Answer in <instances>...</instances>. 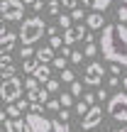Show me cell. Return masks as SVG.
<instances>
[{"instance_id":"cell-8","label":"cell","mask_w":127,"mask_h":132,"mask_svg":"<svg viewBox=\"0 0 127 132\" xmlns=\"http://www.w3.org/2000/svg\"><path fill=\"white\" fill-rule=\"evenodd\" d=\"M27 130L29 132H54L52 130V120H47L44 115H34V113H27Z\"/></svg>"},{"instance_id":"cell-30","label":"cell","mask_w":127,"mask_h":132,"mask_svg":"<svg viewBox=\"0 0 127 132\" xmlns=\"http://www.w3.org/2000/svg\"><path fill=\"white\" fill-rule=\"evenodd\" d=\"M20 54H22V59H34V56H37V52H34L32 47H22V52H20Z\"/></svg>"},{"instance_id":"cell-6","label":"cell","mask_w":127,"mask_h":132,"mask_svg":"<svg viewBox=\"0 0 127 132\" xmlns=\"http://www.w3.org/2000/svg\"><path fill=\"white\" fill-rule=\"evenodd\" d=\"M100 122H103V108H100V105H93V108L86 113V118H81V127L86 132H93Z\"/></svg>"},{"instance_id":"cell-53","label":"cell","mask_w":127,"mask_h":132,"mask_svg":"<svg viewBox=\"0 0 127 132\" xmlns=\"http://www.w3.org/2000/svg\"><path fill=\"white\" fill-rule=\"evenodd\" d=\"M115 132H127V125H125V127H120V130H115Z\"/></svg>"},{"instance_id":"cell-48","label":"cell","mask_w":127,"mask_h":132,"mask_svg":"<svg viewBox=\"0 0 127 132\" xmlns=\"http://www.w3.org/2000/svg\"><path fill=\"white\" fill-rule=\"evenodd\" d=\"M47 34L49 37H56V27H47Z\"/></svg>"},{"instance_id":"cell-15","label":"cell","mask_w":127,"mask_h":132,"mask_svg":"<svg viewBox=\"0 0 127 132\" xmlns=\"http://www.w3.org/2000/svg\"><path fill=\"white\" fill-rule=\"evenodd\" d=\"M110 3H113V0H93L90 7H93V12H105V10L110 7Z\"/></svg>"},{"instance_id":"cell-44","label":"cell","mask_w":127,"mask_h":132,"mask_svg":"<svg viewBox=\"0 0 127 132\" xmlns=\"http://www.w3.org/2000/svg\"><path fill=\"white\" fill-rule=\"evenodd\" d=\"M5 122H7V115L0 113V132H5Z\"/></svg>"},{"instance_id":"cell-25","label":"cell","mask_w":127,"mask_h":132,"mask_svg":"<svg viewBox=\"0 0 127 132\" xmlns=\"http://www.w3.org/2000/svg\"><path fill=\"white\" fill-rule=\"evenodd\" d=\"M49 47L56 52V49H61V47H64V39H61V37H49Z\"/></svg>"},{"instance_id":"cell-52","label":"cell","mask_w":127,"mask_h":132,"mask_svg":"<svg viewBox=\"0 0 127 132\" xmlns=\"http://www.w3.org/2000/svg\"><path fill=\"white\" fill-rule=\"evenodd\" d=\"M81 3H83V7H86V5H90V3H93V0H81Z\"/></svg>"},{"instance_id":"cell-56","label":"cell","mask_w":127,"mask_h":132,"mask_svg":"<svg viewBox=\"0 0 127 132\" xmlns=\"http://www.w3.org/2000/svg\"><path fill=\"white\" fill-rule=\"evenodd\" d=\"M0 83H3V78H0Z\"/></svg>"},{"instance_id":"cell-39","label":"cell","mask_w":127,"mask_h":132,"mask_svg":"<svg viewBox=\"0 0 127 132\" xmlns=\"http://www.w3.org/2000/svg\"><path fill=\"white\" fill-rule=\"evenodd\" d=\"M117 86H120V78L117 76H110L108 78V88H117Z\"/></svg>"},{"instance_id":"cell-38","label":"cell","mask_w":127,"mask_h":132,"mask_svg":"<svg viewBox=\"0 0 127 132\" xmlns=\"http://www.w3.org/2000/svg\"><path fill=\"white\" fill-rule=\"evenodd\" d=\"M47 108L56 113V110H61V103H59V100H49V103H47Z\"/></svg>"},{"instance_id":"cell-23","label":"cell","mask_w":127,"mask_h":132,"mask_svg":"<svg viewBox=\"0 0 127 132\" xmlns=\"http://www.w3.org/2000/svg\"><path fill=\"white\" fill-rule=\"evenodd\" d=\"M61 81H64V83H73V81H76L73 71H71V69H64L61 71Z\"/></svg>"},{"instance_id":"cell-12","label":"cell","mask_w":127,"mask_h":132,"mask_svg":"<svg viewBox=\"0 0 127 132\" xmlns=\"http://www.w3.org/2000/svg\"><path fill=\"white\" fill-rule=\"evenodd\" d=\"M24 130H27V122H24V120L7 118V122H5V132H24Z\"/></svg>"},{"instance_id":"cell-41","label":"cell","mask_w":127,"mask_h":132,"mask_svg":"<svg viewBox=\"0 0 127 132\" xmlns=\"http://www.w3.org/2000/svg\"><path fill=\"white\" fill-rule=\"evenodd\" d=\"M110 76H117L120 78V64H110Z\"/></svg>"},{"instance_id":"cell-34","label":"cell","mask_w":127,"mask_h":132,"mask_svg":"<svg viewBox=\"0 0 127 132\" xmlns=\"http://www.w3.org/2000/svg\"><path fill=\"white\" fill-rule=\"evenodd\" d=\"M49 15H59V0H49Z\"/></svg>"},{"instance_id":"cell-51","label":"cell","mask_w":127,"mask_h":132,"mask_svg":"<svg viewBox=\"0 0 127 132\" xmlns=\"http://www.w3.org/2000/svg\"><path fill=\"white\" fill-rule=\"evenodd\" d=\"M22 3H24V5H34L37 0H22Z\"/></svg>"},{"instance_id":"cell-57","label":"cell","mask_w":127,"mask_h":132,"mask_svg":"<svg viewBox=\"0 0 127 132\" xmlns=\"http://www.w3.org/2000/svg\"><path fill=\"white\" fill-rule=\"evenodd\" d=\"M0 103H3V100H0Z\"/></svg>"},{"instance_id":"cell-35","label":"cell","mask_w":127,"mask_h":132,"mask_svg":"<svg viewBox=\"0 0 127 132\" xmlns=\"http://www.w3.org/2000/svg\"><path fill=\"white\" fill-rule=\"evenodd\" d=\"M86 15H83V10L81 7H76V10H71V20H76V22H78V20H83Z\"/></svg>"},{"instance_id":"cell-54","label":"cell","mask_w":127,"mask_h":132,"mask_svg":"<svg viewBox=\"0 0 127 132\" xmlns=\"http://www.w3.org/2000/svg\"><path fill=\"white\" fill-rule=\"evenodd\" d=\"M93 132H105V130H93Z\"/></svg>"},{"instance_id":"cell-49","label":"cell","mask_w":127,"mask_h":132,"mask_svg":"<svg viewBox=\"0 0 127 132\" xmlns=\"http://www.w3.org/2000/svg\"><path fill=\"white\" fill-rule=\"evenodd\" d=\"M32 7H34V10H37V12H39V10H42V7H44V3H42V0H37V3H34V5H32Z\"/></svg>"},{"instance_id":"cell-11","label":"cell","mask_w":127,"mask_h":132,"mask_svg":"<svg viewBox=\"0 0 127 132\" xmlns=\"http://www.w3.org/2000/svg\"><path fill=\"white\" fill-rule=\"evenodd\" d=\"M86 27H88V29H103L105 27L103 12H90L88 17H86Z\"/></svg>"},{"instance_id":"cell-16","label":"cell","mask_w":127,"mask_h":132,"mask_svg":"<svg viewBox=\"0 0 127 132\" xmlns=\"http://www.w3.org/2000/svg\"><path fill=\"white\" fill-rule=\"evenodd\" d=\"M39 69V61H37V56L34 59H24V73H29V76H34V71Z\"/></svg>"},{"instance_id":"cell-33","label":"cell","mask_w":127,"mask_h":132,"mask_svg":"<svg viewBox=\"0 0 127 132\" xmlns=\"http://www.w3.org/2000/svg\"><path fill=\"white\" fill-rule=\"evenodd\" d=\"M7 66H12V56L5 54V56H0V69H7Z\"/></svg>"},{"instance_id":"cell-21","label":"cell","mask_w":127,"mask_h":132,"mask_svg":"<svg viewBox=\"0 0 127 132\" xmlns=\"http://www.w3.org/2000/svg\"><path fill=\"white\" fill-rule=\"evenodd\" d=\"M98 44L95 42H86V56H95V54H98Z\"/></svg>"},{"instance_id":"cell-13","label":"cell","mask_w":127,"mask_h":132,"mask_svg":"<svg viewBox=\"0 0 127 132\" xmlns=\"http://www.w3.org/2000/svg\"><path fill=\"white\" fill-rule=\"evenodd\" d=\"M54 59H56V54H54L52 47H42L37 52V61L39 64H49V61H54Z\"/></svg>"},{"instance_id":"cell-50","label":"cell","mask_w":127,"mask_h":132,"mask_svg":"<svg viewBox=\"0 0 127 132\" xmlns=\"http://www.w3.org/2000/svg\"><path fill=\"white\" fill-rule=\"evenodd\" d=\"M120 83H122V90H127V76H122V81H120Z\"/></svg>"},{"instance_id":"cell-31","label":"cell","mask_w":127,"mask_h":132,"mask_svg":"<svg viewBox=\"0 0 127 132\" xmlns=\"http://www.w3.org/2000/svg\"><path fill=\"white\" fill-rule=\"evenodd\" d=\"M117 20H120V22H127V5H120V10H117Z\"/></svg>"},{"instance_id":"cell-2","label":"cell","mask_w":127,"mask_h":132,"mask_svg":"<svg viewBox=\"0 0 127 132\" xmlns=\"http://www.w3.org/2000/svg\"><path fill=\"white\" fill-rule=\"evenodd\" d=\"M44 32H47V24H44L42 17H27L20 27V39H22L24 47H32L34 42H39L44 37Z\"/></svg>"},{"instance_id":"cell-45","label":"cell","mask_w":127,"mask_h":132,"mask_svg":"<svg viewBox=\"0 0 127 132\" xmlns=\"http://www.w3.org/2000/svg\"><path fill=\"white\" fill-rule=\"evenodd\" d=\"M61 56H64V59H71V49H69V47H66V44H64V47H61Z\"/></svg>"},{"instance_id":"cell-32","label":"cell","mask_w":127,"mask_h":132,"mask_svg":"<svg viewBox=\"0 0 127 132\" xmlns=\"http://www.w3.org/2000/svg\"><path fill=\"white\" fill-rule=\"evenodd\" d=\"M52 66H54V69H61V71H64V69H66V59H64V56H56V59L52 61Z\"/></svg>"},{"instance_id":"cell-5","label":"cell","mask_w":127,"mask_h":132,"mask_svg":"<svg viewBox=\"0 0 127 132\" xmlns=\"http://www.w3.org/2000/svg\"><path fill=\"white\" fill-rule=\"evenodd\" d=\"M0 15L7 22H20L24 17V3L22 0H3L0 3Z\"/></svg>"},{"instance_id":"cell-26","label":"cell","mask_w":127,"mask_h":132,"mask_svg":"<svg viewBox=\"0 0 127 132\" xmlns=\"http://www.w3.org/2000/svg\"><path fill=\"white\" fill-rule=\"evenodd\" d=\"M44 86H47V90H49V93H56V90H59V86H61V83H59L56 78H49V81H47Z\"/></svg>"},{"instance_id":"cell-17","label":"cell","mask_w":127,"mask_h":132,"mask_svg":"<svg viewBox=\"0 0 127 132\" xmlns=\"http://www.w3.org/2000/svg\"><path fill=\"white\" fill-rule=\"evenodd\" d=\"M52 130L54 132H71V127H69V122H61V120H52Z\"/></svg>"},{"instance_id":"cell-7","label":"cell","mask_w":127,"mask_h":132,"mask_svg":"<svg viewBox=\"0 0 127 132\" xmlns=\"http://www.w3.org/2000/svg\"><path fill=\"white\" fill-rule=\"evenodd\" d=\"M103 76H105V69H103V64H98V61H90L88 66H86L83 83H88V86H100V83H103Z\"/></svg>"},{"instance_id":"cell-36","label":"cell","mask_w":127,"mask_h":132,"mask_svg":"<svg viewBox=\"0 0 127 132\" xmlns=\"http://www.w3.org/2000/svg\"><path fill=\"white\" fill-rule=\"evenodd\" d=\"M61 3H64L66 10H76V7H78V0H61Z\"/></svg>"},{"instance_id":"cell-40","label":"cell","mask_w":127,"mask_h":132,"mask_svg":"<svg viewBox=\"0 0 127 132\" xmlns=\"http://www.w3.org/2000/svg\"><path fill=\"white\" fill-rule=\"evenodd\" d=\"M5 32H7V20H5L3 15H0V37H3Z\"/></svg>"},{"instance_id":"cell-14","label":"cell","mask_w":127,"mask_h":132,"mask_svg":"<svg viewBox=\"0 0 127 132\" xmlns=\"http://www.w3.org/2000/svg\"><path fill=\"white\" fill-rule=\"evenodd\" d=\"M34 78L42 81V83H47V81L52 78V66H49V64H39V69L34 71Z\"/></svg>"},{"instance_id":"cell-4","label":"cell","mask_w":127,"mask_h":132,"mask_svg":"<svg viewBox=\"0 0 127 132\" xmlns=\"http://www.w3.org/2000/svg\"><path fill=\"white\" fill-rule=\"evenodd\" d=\"M20 95H22V81H20L17 76L3 78V83H0V100H5L7 105H12L15 100H20Z\"/></svg>"},{"instance_id":"cell-10","label":"cell","mask_w":127,"mask_h":132,"mask_svg":"<svg viewBox=\"0 0 127 132\" xmlns=\"http://www.w3.org/2000/svg\"><path fill=\"white\" fill-rule=\"evenodd\" d=\"M17 37H20V34H15V32H5L3 37H0V56H5V54L12 52V47H15V42H17Z\"/></svg>"},{"instance_id":"cell-28","label":"cell","mask_w":127,"mask_h":132,"mask_svg":"<svg viewBox=\"0 0 127 132\" xmlns=\"http://www.w3.org/2000/svg\"><path fill=\"white\" fill-rule=\"evenodd\" d=\"M81 93H83V86H81L78 81H73V83H71V95H73V98H78Z\"/></svg>"},{"instance_id":"cell-42","label":"cell","mask_w":127,"mask_h":132,"mask_svg":"<svg viewBox=\"0 0 127 132\" xmlns=\"http://www.w3.org/2000/svg\"><path fill=\"white\" fill-rule=\"evenodd\" d=\"M17 108L22 110V113H24V110H29V100H17Z\"/></svg>"},{"instance_id":"cell-22","label":"cell","mask_w":127,"mask_h":132,"mask_svg":"<svg viewBox=\"0 0 127 132\" xmlns=\"http://www.w3.org/2000/svg\"><path fill=\"white\" fill-rule=\"evenodd\" d=\"M71 24H73V20H71V15H59V27L69 29Z\"/></svg>"},{"instance_id":"cell-24","label":"cell","mask_w":127,"mask_h":132,"mask_svg":"<svg viewBox=\"0 0 127 132\" xmlns=\"http://www.w3.org/2000/svg\"><path fill=\"white\" fill-rule=\"evenodd\" d=\"M88 110H90V105H88V103H86V100H81V103H78V105H76V113H78V115H81V118H86V113H88Z\"/></svg>"},{"instance_id":"cell-43","label":"cell","mask_w":127,"mask_h":132,"mask_svg":"<svg viewBox=\"0 0 127 132\" xmlns=\"http://www.w3.org/2000/svg\"><path fill=\"white\" fill-rule=\"evenodd\" d=\"M83 100L90 105V108H93V100H95V95H93V93H86V95H83Z\"/></svg>"},{"instance_id":"cell-9","label":"cell","mask_w":127,"mask_h":132,"mask_svg":"<svg viewBox=\"0 0 127 132\" xmlns=\"http://www.w3.org/2000/svg\"><path fill=\"white\" fill-rule=\"evenodd\" d=\"M86 34H88V29H86L83 24H71L69 29H64V44H66V47H71L73 42L86 39Z\"/></svg>"},{"instance_id":"cell-18","label":"cell","mask_w":127,"mask_h":132,"mask_svg":"<svg viewBox=\"0 0 127 132\" xmlns=\"http://www.w3.org/2000/svg\"><path fill=\"white\" fill-rule=\"evenodd\" d=\"M5 115H7V118H12V120H17L20 115H22V110L17 108V103H12V105H7V108H5Z\"/></svg>"},{"instance_id":"cell-55","label":"cell","mask_w":127,"mask_h":132,"mask_svg":"<svg viewBox=\"0 0 127 132\" xmlns=\"http://www.w3.org/2000/svg\"><path fill=\"white\" fill-rule=\"evenodd\" d=\"M122 5H127V0H122Z\"/></svg>"},{"instance_id":"cell-47","label":"cell","mask_w":127,"mask_h":132,"mask_svg":"<svg viewBox=\"0 0 127 132\" xmlns=\"http://www.w3.org/2000/svg\"><path fill=\"white\" fill-rule=\"evenodd\" d=\"M105 98H108V90L100 88V90H98V100H105Z\"/></svg>"},{"instance_id":"cell-3","label":"cell","mask_w":127,"mask_h":132,"mask_svg":"<svg viewBox=\"0 0 127 132\" xmlns=\"http://www.w3.org/2000/svg\"><path fill=\"white\" fill-rule=\"evenodd\" d=\"M108 115L117 122H127V90H117L108 100Z\"/></svg>"},{"instance_id":"cell-37","label":"cell","mask_w":127,"mask_h":132,"mask_svg":"<svg viewBox=\"0 0 127 132\" xmlns=\"http://www.w3.org/2000/svg\"><path fill=\"white\" fill-rule=\"evenodd\" d=\"M71 61H73V64H81V61H83V52H71Z\"/></svg>"},{"instance_id":"cell-27","label":"cell","mask_w":127,"mask_h":132,"mask_svg":"<svg viewBox=\"0 0 127 132\" xmlns=\"http://www.w3.org/2000/svg\"><path fill=\"white\" fill-rule=\"evenodd\" d=\"M59 103H61V108H69V105L73 103V95H71V93H61V98H59Z\"/></svg>"},{"instance_id":"cell-20","label":"cell","mask_w":127,"mask_h":132,"mask_svg":"<svg viewBox=\"0 0 127 132\" xmlns=\"http://www.w3.org/2000/svg\"><path fill=\"white\" fill-rule=\"evenodd\" d=\"M24 88H27V93H32V90L39 88V81L34 78V76H29V78H24Z\"/></svg>"},{"instance_id":"cell-1","label":"cell","mask_w":127,"mask_h":132,"mask_svg":"<svg viewBox=\"0 0 127 132\" xmlns=\"http://www.w3.org/2000/svg\"><path fill=\"white\" fill-rule=\"evenodd\" d=\"M100 52L105 61L120 64L127 69V27L122 22H110L103 27L100 34Z\"/></svg>"},{"instance_id":"cell-29","label":"cell","mask_w":127,"mask_h":132,"mask_svg":"<svg viewBox=\"0 0 127 132\" xmlns=\"http://www.w3.org/2000/svg\"><path fill=\"white\" fill-rule=\"evenodd\" d=\"M27 113H34V115H42L44 113V105L42 103H29V110Z\"/></svg>"},{"instance_id":"cell-19","label":"cell","mask_w":127,"mask_h":132,"mask_svg":"<svg viewBox=\"0 0 127 132\" xmlns=\"http://www.w3.org/2000/svg\"><path fill=\"white\" fill-rule=\"evenodd\" d=\"M37 103H42V105L49 103V90H47V86H44V88H37Z\"/></svg>"},{"instance_id":"cell-46","label":"cell","mask_w":127,"mask_h":132,"mask_svg":"<svg viewBox=\"0 0 127 132\" xmlns=\"http://www.w3.org/2000/svg\"><path fill=\"white\" fill-rule=\"evenodd\" d=\"M69 118H71V115H69V110H61V115H59V120H61V122H69Z\"/></svg>"}]
</instances>
